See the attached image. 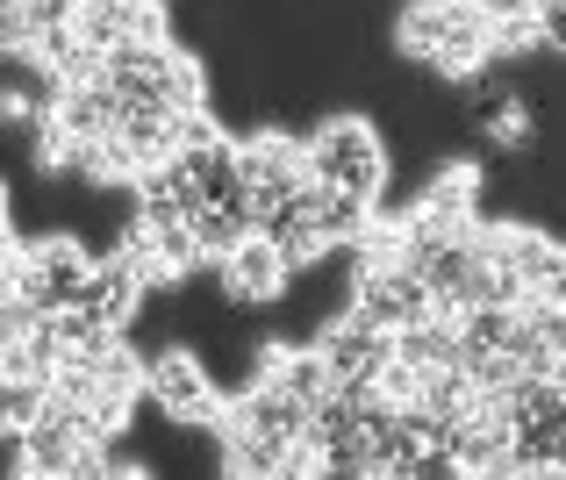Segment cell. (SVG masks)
<instances>
[{
	"mask_svg": "<svg viewBox=\"0 0 566 480\" xmlns=\"http://www.w3.org/2000/svg\"><path fill=\"white\" fill-rule=\"evenodd\" d=\"M395 43L444 80H473L481 65H495V8L488 0H409Z\"/></svg>",
	"mask_w": 566,
	"mask_h": 480,
	"instance_id": "1",
	"label": "cell"
},
{
	"mask_svg": "<svg viewBox=\"0 0 566 480\" xmlns=\"http://www.w3.org/2000/svg\"><path fill=\"white\" fill-rule=\"evenodd\" d=\"M308 173H316L323 187H352V194H366V201H380L387 194L380 129L366 123V115H331V123H316L308 129Z\"/></svg>",
	"mask_w": 566,
	"mask_h": 480,
	"instance_id": "2",
	"label": "cell"
},
{
	"mask_svg": "<svg viewBox=\"0 0 566 480\" xmlns=\"http://www.w3.org/2000/svg\"><path fill=\"white\" fill-rule=\"evenodd\" d=\"M151 401L166 424L180 430H222V416H230V387L216 380V373L201 366V352H187V344H166V352H151Z\"/></svg>",
	"mask_w": 566,
	"mask_h": 480,
	"instance_id": "3",
	"label": "cell"
},
{
	"mask_svg": "<svg viewBox=\"0 0 566 480\" xmlns=\"http://www.w3.org/2000/svg\"><path fill=\"white\" fill-rule=\"evenodd\" d=\"M294 280H302V273H294V259L265 230H251L237 251H222V259H216V288L230 294L237 309H273V302H287Z\"/></svg>",
	"mask_w": 566,
	"mask_h": 480,
	"instance_id": "4",
	"label": "cell"
},
{
	"mask_svg": "<svg viewBox=\"0 0 566 480\" xmlns=\"http://www.w3.org/2000/svg\"><path fill=\"white\" fill-rule=\"evenodd\" d=\"M316 352H323V366H331V380H380V373L395 366V330H380L374 316H359V309L345 302L316 330Z\"/></svg>",
	"mask_w": 566,
	"mask_h": 480,
	"instance_id": "5",
	"label": "cell"
},
{
	"mask_svg": "<svg viewBox=\"0 0 566 480\" xmlns=\"http://www.w3.org/2000/svg\"><path fill=\"white\" fill-rule=\"evenodd\" d=\"M244 173H251V194H259V222L273 216L287 194H302L308 179V137H287V129H251L244 137Z\"/></svg>",
	"mask_w": 566,
	"mask_h": 480,
	"instance_id": "6",
	"label": "cell"
},
{
	"mask_svg": "<svg viewBox=\"0 0 566 480\" xmlns=\"http://www.w3.org/2000/svg\"><path fill=\"white\" fill-rule=\"evenodd\" d=\"M80 36L94 43V51H115V43H158V36H172V14H166V0H86L80 14Z\"/></svg>",
	"mask_w": 566,
	"mask_h": 480,
	"instance_id": "7",
	"label": "cell"
},
{
	"mask_svg": "<svg viewBox=\"0 0 566 480\" xmlns=\"http://www.w3.org/2000/svg\"><path fill=\"white\" fill-rule=\"evenodd\" d=\"M259 230L294 259V273H308L316 259H331L337 244H331V230H323V179H308L302 194H287V201H280L273 216L259 222Z\"/></svg>",
	"mask_w": 566,
	"mask_h": 480,
	"instance_id": "8",
	"label": "cell"
},
{
	"mask_svg": "<svg viewBox=\"0 0 566 480\" xmlns=\"http://www.w3.org/2000/svg\"><path fill=\"white\" fill-rule=\"evenodd\" d=\"M144 294H151V280L137 273V259H129V251H108V259H94V280H86V302L80 309H94L101 323L129 330V323H137V309H144Z\"/></svg>",
	"mask_w": 566,
	"mask_h": 480,
	"instance_id": "9",
	"label": "cell"
},
{
	"mask_svg": "<svg viewBox=\"0 0 566 480\" xmlns=\"http://www.w3.org/2000/svg\"><path fill=\"white\" fill-rule=\"evenodd\" d=\"M51 409V373H0V424L29 430Z\"/></svg>",
	"mask_w": 566,
	"mask_h": 480,
	"instance_id": "10",
	"label": "cell"
}]
</instances>
